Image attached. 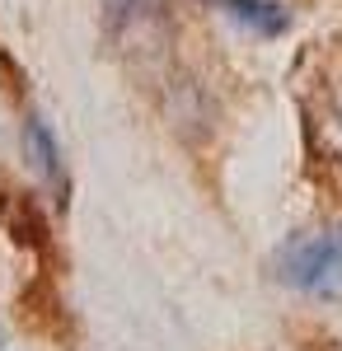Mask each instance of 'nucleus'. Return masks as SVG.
<instances>
[{
  "label": "nucleus",
  "mask_w": 342,
  "mask_h": 351,
  "mask_svg": "<svg viewBox=\"0 0 342 351\" xmlns=\"http://www.w3.org/2000/svg\"><path fill=\"white\" fill-rule=\"evenodd\" d=\"M216 14H225V19H235L239 28H249V33H258V38H282L290 28V10L282 0H207Z\"/></svg>",
  "instance_id": "3"
},
{
  "label": "nucleus",
  "mask_w": 342,
  "mask_h": 351,
  "mask_svg": "<svg viewBox=\"0 0 342 351\" xmlns=\"http://www.w3.org/2000/svg\"><path fill=\"white\" fill-rule=\"evenodd\" d=\"M24 160L38 178V188L52 192L56 206H66V192H71V173H66V160H61V145H56V132L47 127V117H28L24 122Z\"/></svg>",
  "instance_id": "2"
},
{
  "label": "nucleus",
  "mask_w": 342,
  "mask_h": 351,
  "mask_svg": "<svg viewBox=\"0 0 342 351\" xmlns=\"http://www.w3.org/2000/svg\"><path fill=\"white\" fill-rule=\"evenodd\" d=\"M277 281L315 300H342V225L305 230L277 248Z\"/></svg>",
  "instance_id": "1"
},
{
  "label": "nucleus",
  "mask_w": 342,
  "mask_h": 351,
  "mask_svg": "<svg viewBox=\"0 0 342 351\" xmlns=\"http://www.w3.org/2000/svg\"><path fill=\"white\" fill-rule=\"evenodd\" d=\"M108 5V19H113V28H132L141 24V19H150L159 10V0H104Z\"/></svg>",
  "instance_id": "4"
}]
</instances>
